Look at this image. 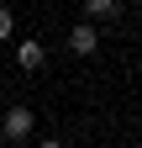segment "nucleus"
<instances>
[{
    "label": "nucleus",
    "mask_w": 142,
    "mask_h": 148,
    "mask_svg": "<svg viewBox=\"0 0 142 148\" xmlns=\"http://www.w3.org/2000/svg\"><path fill=\"white\" fill-rule=\"evenodd\" d=\"M32 127H37L32 111L26 106H11L5 116H0V138H5V143H21V138H32Z\"/></svg>",
    "instance_id": "nucleus-1"
},
{
    "label": "nucleus",
    "mask_w": 142,
    "mask_h": 148,
    "mask_svg": "<svg viewBox=\"0 0 142 148\" xmlns=\"http://www.w3.org/2000/svg\"><path fill=\"white\" fill-rule=\"evenodd\" d=\"M95 48H100V32H95V21H79L74 32H68V53H79V58H90Z\"/></svg>",
    "instance_id": "nucleus-2"
},
{
    "label": "nucleus",
    "mask_w": 142,
    "mask_h": 148,
    "mask_svg": "<svg viewBox=\"0 0 142 148\" xmlns=\"http://www.w3.org/2000/svg\"><path fill=\"white\" fill-rule=\"evenodd\" d=\"M16 64H21L26 74H32V69H42V64H47V48H42V42H32V37H21V42H16Z\"/></svg>",
    "instance_id": "nucleus-3"
},
{
    "label": "nucleus",
    "mask_w": 142,
    "mask_h": 148,
    "mask_svg": "<svg viewBox=\"0 0 142 148\" xmlns=\"http://www.w3.org/2000/svg\"><path fill=\"white\" fill-rule=\"evenodd\" d=\"M121 11V0H84V16L90 21H100V16H116Z\"/></svg>",
    "instance_id": "nucleus-4"
},
{
    "label": "nucleus",
    "mask_w": 142,
    "mask_h": 148,
    "mask_svg": "<svg viewBox=\"0 0 142 148\" xmlns=\"http://www.w3.org/2000/svg\"><path fill=\"white\" fill-rule=\"evenodd\" d=\"M11 32H16V16H11L5 5H0V42H5V37H11Z\"/></svg>",
    "instance_id": "nucleus-5"
},
{
    "label": "nucleus",
    "mask_w": 142,
    "mask_h": 148,
    "mask_svg": "<svg viewBox=\"0 0 142 148\" xmlns=\"http://www.w3.org/2000/svg\"><path fill=\"white\" fill-rule=\"evenodd\" d=\"M37 148H63V138H42V143H37Z\"/></svg>",
    "instance_id": "nucleus-6"
}]
</instances>
